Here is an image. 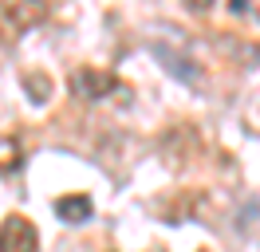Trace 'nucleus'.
Returning a JSON list of instances; mask_svg holds the SVG:
<instances>
[{
    "label": "nucleus",
    "mask_w": 260,
    "mask_h": 252,
    "mask_svg": "<svg viewBox=\"0 0 260 252\" xmlns=\"http://www.w3.org/2000/svg\"><path fill=\"white\" fill-rule=\"evenodd\" d=\"M75 87H79L83 99H107V94L122 91V83H118L111 71H91V67H83L79 75H75Z\"/></svg>",
    "instance_id": "7ed1b4c3"
},
{
    "label": "nucleus",
    "mask_w": 260,
    "mask_h": 252,
    "mask_svg": "<svg viewBox=\"0 0 260 252\" xmlns=\"http://www.w3.org/2000/svg\"><path fill=\"white\" fill-rule=\"evenodd\" d=\"M55 213H59L67 225H83V220H91V197H83V193L59 197V201H55Z\"/></svg>",
    "instance_id": "20e7f679"
},
{
    "label": "nucleus",
    "mask_w": 260,
    "mask_h": 252,
    "mask_svg": "<svg viewBox=\"0 0 260 252\" xmlns=\"http://www.w3.org/2000/svg\"><path fill=\"white\" fill-rule=\"evenodd\" d=\"M24 87H28V99H32V103H44V99H48V75H28L24 79Z\"/></svg>",
    "instance_id": "423d86ee"
},
{
    "label": "nucleus",
    "mask_w": 260,
    "mask_h": 252,
    "mask_svg": "<svg viewBox=\"0 0 260 252\" xmlns=\"http://www.w3.org/2000/svg\"><path fill=\"white\" fill-rule=\"evenodd\" d=\"M0 252H40V233L28 217L8 213L0 220Z\"/></svg>",
    "instance_id": "f03ea898"
},
{
    "label": "nucleus",
    "mask_w": 260,
    "mask_h": 252,
    "mask_svg": "<svg viewBox=\"0 0 260 252\" xmlns=\"http://www.w3.org/2000/svg\"><path fill=\"white\" fill-rule=\"evenodd\" d=\"M48 20V0H0V44H16L24 32Z\"/></svg>",
    "instance_id": "f257e3e1"
},
{
    "label": "nucleus",
    "mask_w": 260,
    "mask_h": 252,
    "mask_svg": "<svg viewBox=\"0 0 260 252\" xmlns=\"http://www.w3.org/2000/svg\"><path fill=\"white\" fill-rule=\"evenodd\" d=\"M154 252H166V248H154Z\"/></svg>",
    "instance_id": "6e6552de"
},
{
    "label": "nucleus",
    "mask_w": 260,
    "mask_h": 252,
    "mask_svg": "<svg viewBox=\"0 0 260 252\" xmlns=\"http://www.w3.org/2000/svg\"><path fill=\"white\" fill-rule=\"evenodd\" d=\"M185 8H189V12H209L213 0H185Z\"/></svg>",
    "instance_id": "0eeeda50"
},
{
    "label": "nucleus",
    "mask_w": 260,
    "mask_h": 252,
    "mask_svg": "<svg viewBox=\"0 0 260 252\" xmlns=\"http://www.w3.org/2000/svg\"><path fill=\"white\" fill-rule=\"evenodd\" d=\"M24 162V150H20L16 134H0V173H12Z\"/></svg>",
    "instance_id": "39448f33"
}]
</instances>
